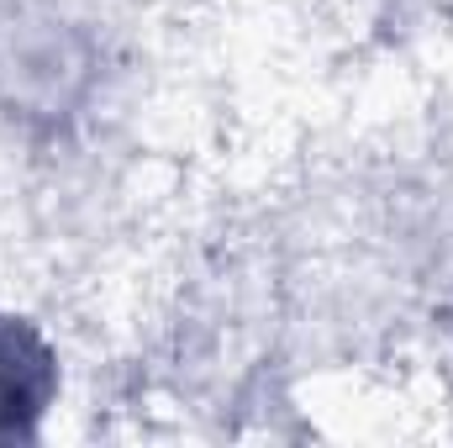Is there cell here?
I'll return each instance as SVG.
<instances>
[{
	"instance_id": "1",
	"label": "cell",
	"mask_w": 453,
	"mask_h": 448,
	"mask_svg": "<svg viewBox=\"0 0 453 448\" xmlns=\"http://www.w3.org/2000/svg\"><path fill=\"white\" fill-rule=\"evenodd\" d=\"M101 96V42L48 0L0 5V121L21 137H64Z\"/></svg>"
},
{
	"instance_id": "2",
	"label": "cell",
	"mask_w": 453,
	"mask_h": 448,
	"mask_svg": "<svg viewBox=\"0 0 453 448\" xmlns=\"http://www.w3.org/2000/svg\"><path fill=\"white\" fill-rule=\"evenodd\" d=\"M58 401H64V353L53 333L27 312L0 306V444L42 438Z\"/></svg>"
}]
</instances>
